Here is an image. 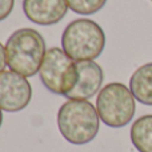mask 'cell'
Returning a JSON list of instances; mask_svg holds the SVG:
<instances>
[{"label":"cell","mask_w":152,"mask_h":152,"mask_svg":"<svg viewBox=\"0 0 152 152\" xmlns=\"http://www.w3.org/2000/svg\"><path fill=\"white\" fill-rule=\"evenodd\" d=\"M58 127L67 142L75 145H83L96 137L100 118L96 107L88 100L68 99L59 108Z\"/></svg>","instance_id":"cell-1"},{"label":"cell","mask_w":152,"mask_h":152,"mask_svg":"<svg viewBox=\"0 0 152 152\" xmlns=\"http://www.w3.org/2000/svg\"><path fill=\"white\" fill-rule=\"evenodd\" d=\"M45 52L44 39L34 28L18 29L5 43V56L10 69L26 77L39 72Z\"/></svg>","instance_id":"cell-2"},{"label":"cell","mask_w":152,"mask_h":152,"mask_svg":"<svg viewBox=\"0 0 152 152\" xmlns=\"http://www.w3.org/2000/svg\"><path fill=\"white\" fill-rule=\"evenodd\" d=\"M105 47L103 28L91 19H76L64 28L61 48L75 61L95 60Z\"/></svg>","instance_id":"cell-3"},{"label":"cell","mask_w":152,"mask_h":152,"mask_svg":"<svg viewBox=\"0 0 152 152\" xmlns=\"http://www.w3.org/2000/svg\"><path fill=\"white\" fill-rule=\"evenodd\" d=\"M96 110L105 126L121 128L134 119L136 103L128 87L121 83H110L100 89L96 99Z\"/></svg>","instance_id":"cell-4"},{"label":"cell","mask_w":152,"mask_h":152,"mask_svg":"<svg viewBox=\"0 0 152 152\" xmlns=\"http://www.w3.org/2000/svg\"><path fill=\"white\" fill-rule=\"evenodd\" d=\"M39 75L48 91L61 96H67L75 88L79 79L76 61L64 52L63 48L58 47L45 52Z\"/></svg>","instance_id":"cell-5"},{"label":"cell","mask_w":152,"mask_h":152,"mask_svg":"<svg viewBox=\"0 0 152 152\" xmlns=\"http://www.w3.org/2000/svg\"><path fill=\"white\" fill-rule=\"evenodd\" d=\"M32 87L26 76L13 71L0 74V108L5 112H19L29 104Z\"/></svg>","instance_id":"cell-6"},{"label":"cell","mask_w":152,"mask_h":152,"mask_svg":"<svg viewBox=\"0 0 152 152\" xmlns=\"http://www.w3.org/2000/svg\"><path fill=\"white\" fill-rule=\"evenodd\" d=\"M76 66L79 71L77 83L66 97L71 100H88L100 92L104 80V72L94 60L76 61Z\"/></svg>","instance_id":"cell-7"},{"label":"cell","mask_w":152,"mask_h":152,"mask_svg":"<svg viewBox=\"0 0 152 152\" xmlns=\"http://www.w3.org/2000/svg\"><path fill=\"white\" fill-rule=\"evenodd\" d=\"M67 0H23L24 15L39 26H52L66 16Z\"/></svg>","instance_id":"cell-8"},{"label":"cell","mask_w":152,"mask_h":152,"mask_svg":"<svg viewBox=\"0 0 152 152\" xmlns=\"http://www.w3.org/2000/svg\"><path fill=\"white\" fill-rule=\"evenodd\" d=\"M134 97L144 105H152V63L139 67L129 79Z\"/></svg>","instance_id":"cell-9"},{"label":"cell","mask_w":152,"mask_h":152,"mask_svg":"<svg viewBox=\"0 0 152 152\" xmlns=\"http://www.w3.org/2000/svg\"><path fill=\"white\" fill-rule=\"evenodd\" d=\"M131 142L139 152H152V115L140 116L131 127Z\"/></svg>","instance_id":"cell-10"},{"label":"cell","mask_w":152,"mask_h":152,"mask_svg":"<svg viewBox=\"0 0 152 152\" xmlns=\"http://www.w3.org/2000/svg\"><path fill=\"white\" fill-rule=\"evenodd\" d=\"M107 0H67L69 10L79 15H92L105 5Z\"/></svg>","instance_id":"cell-11"},{"label":"cell","mask_w":152,"mask_h":152,"mask_svg":"<svg viewBox=\"0 0 152 152\" xmlns=\"http://www.w3.org/2000/svg\"><path fill=\"white\" fill-rule=\"evenodd\" d=\"M15 5V0H0V21L5 20L11 15Z\"/></svg>","instance_id":"cell-12"},{"label":"cell","mask_w":152,"mask_h":152,"mask_svg":"<svg viewBox=\"0 0 152 152\" xmlns=\"http://www.w3.org/2000/svg\"><path fill=\"white\" fill-rule=\"evenodd\" d=\"M5 66H7V56H5V47L0 43V74L5 71Z\"/></svg>","instance_id":"cell-13"},{"label":"cell","mask_w":152,"mask_h":152,"mask_svg":"<svg viewBox=\"0 0 152 152\" xmlns=\"http://www.w3.org/2000/svg\"><path fill=\"white\" fill-rule=\"evenodd\" d=\"M1 108H0V127H1V123H3V112H1Z\"/></svg>","instance_id":"cell-14"},{"label":"cell","mask_w":152,"mask_h":152,"mask_svg":"<svg viewBox=\"0 0 152 152\" xmlns=\"http://www.w3.org/2000/svg\"><path fill=\"white\" fill-rule=\"evenodd\" d=\"M151 1H152V0H151Z\"/></svg>","instance_id":"cell-15"}]
</instances>
